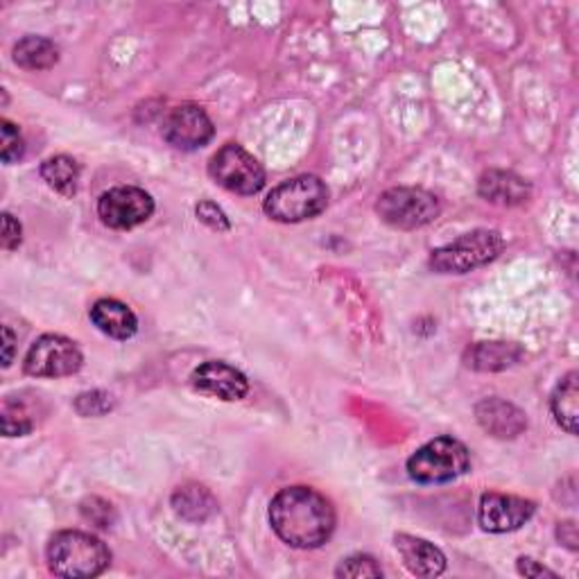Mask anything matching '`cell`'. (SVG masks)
<instances>
[{"mask_svg":"<svg viewBox=\"0 0 579 579\" xmlns=\"http://www.w3.org/2000/svg\"><path fill=\"white\" fill-rule=\"evenodd\" d=\"M193 385L195 390L216 396L223 401H240L249 392V381L236 366L220 362V360H208L199 364L193 372Z\"/></svg>","mask_w":579,"mask_h":579,"instance_id":"cell-12","label":"cell"},{"mask_svg":"<svg viewBox=\"0 0 579 579\" xmlns=\"http://www.w3.org/2000/svg\"><path fill=\"white\" fill-rule=\"evenodd\" d=\"M110 548L97 537L80 530H64L52 537L48 546V566L60 577H97L110 568Z\"/></svg>","mask_w":579,"mask_h":579,"instance_id":"cell-2","label":"cell"},{"mask_svg":"<svg viewBox=\"0 0 579 579\" xmlns=\"http://www.w3.org/2000/svg\"><path fill=\"white\" fill-rule=\"evenodd\" d=\"M164 138L184 152H193L204 147L216 134L214 123H210L208 114L197 107V104H179L175 107L162 127Z\"/></svg>","mask_w":579,"mask_h":579,"instance_id":"cell-10","label":"cell"},{"mask_svg":"<svg viewBox=\"0 0 579 579\" xmlns=\"http://www.w3.org/2000/svg\"><path fill=\"white\" fill-rule=\"evenodd\" d=\"M272 530L281 541L299 550L324 546L335 530L333 505L310 487L281 489L270 503Z\"/></svg>","mask_w":579,"mask_h":579,"instance_id":"cell-1","label":"cell"},{"mask_svg":"<svg viewBox=\"0 0 579 579\" xmlns=\"http://www.w3.org/2000/svg\"><path fill=\"white\" fill-rule=\"evenodd\" d=\"M195 214H197V220L204 223L210 229H216V231H229L231 229V223L225 216V210L214 201H208V199L199 201L197 208H195Z\"/></svg>","mask_w":579,"mask_h":579,"instance_id":"cell-25","label":"cell"},{"mask_svg":"<svg viewBox=\"0 0 579 579\" xmlns=\"http://www.w3.org/2000/svg\"><path fill=\"white\" fill-rule=\"evenodd\" d=\"M91 322L100 333L114 340H130L138 331V320L130 306L116 299H100L91 308Z\"/></svg>","mask_w":579,"mask_h":579,"instance_id":"cell-15","label":"cell"},{"mask_svg":"<svg viewBox=\"0 0 579 579\" xmlns=\"http://www.w3.org/2000/svg\"><path fill=\"white\" fill-rule=\"evenodd\" d=\"M75 410L82 416H100V414L112 410V396L107 392H100V390L80 394L77 401H75Z\"/></svg>","mask_w":579,"mask_h":579,"instance_id":"cell-24","label":"cell"},{"mask_svg":"<svg viewBox=\"0 0 579 579\" xmlns=\"http://www.w3.org/2000/svg\"><path fill=\"white\" fill-rule=\"evenodd\" d=\"M440 210V199L424 188H390L376 201V214L381 216V220L403 231L431 225L433 220H437Z\"/></svg>","mask_w":579,"mask_h":579,"instance_id":"cell-6","label":"cell"},{"mask_svg":"<svg viewBox=\"0 0 579 579\" xmlns=\"http://www.w3.org/2000/svg\"><path fill=\"white\" fill-rule=\"evenodd\" d=\"M505 242L498 231L478 229L440 247L431 256V268L440 275H466L487 266L503 251Z\"/></svg>","mask_w":579,"mask_h":579,"instance_id":"cell-5","label":"cell"},{"mask_svg":"<svg viewBox=\"0 0 579 579\" xmlns=\"http://www.w3.org/2000/svg\"><path fill=\"white\" fill-rule=\"evenodd\" d=\"M537 505L533 500H525L520 496L507 494H485L478 507V520L483 530L492 535H505L523 528L535 514Z\"/></svg>","mask_w":579,"mask_h":579,"instance_id":"cell-11","label":"cell"},{"mask_svg":"<svg viewBox=\"0 0 579 579\" xmlns=\"http://www.w3.org/2000/svg\"><path fill=\"white\" fill-rule=\"evenodd\" d=\"M3 335H6V351H3V366H10L12 360H14V344H17V338L12 333L10 327H3Z\"/></svg>","mask_w":579,"mask_h":579,"instance_id":"cell-28","label":"cell"},{"mask_svg":"<svg viewBox=\"0 0 579 579\" xmlns=\"http://www.w3.org/2000/svg\"><path fill=\"white\" fill-rule=\"evenodd\" d=\"M173 507L182 518L190 523H201L216 511L218 505L214 496L208 494V489L199 485H188V487H179V492L173 496Z\"/></svg>","mask_w":579,"mask_h":579,"instance_id":"cell-21","label":"cell"},{"mask_svg":"<svg viewBox=\"0 0 579 579\" xmlns=\"http://www.w3.org/2000/svg\"><path fill=\"white\" fill-rule=\"evenodd\" d=\"M82 351L80 347L64 335H41L30 347L23 370L34 379H64L82 370Z\"/></svg>","mask_w":579,"mask_h":579,"instance_id":"cell-8","label":"cell"},{"mask_svg":"<svg viewBox=\"0 0 579 579\" xmlns=\"http://www.w3.org/2000/svg\"><path fill=\"white\" fill-rule=\"evenodd\" d=\"M327 204V184L314 175H301L272 188L262 208H266V214L277 223H303L320 216Z\"/></svg>","mask_w":579,"mask_h":579,"instance_id":"cell-3","label":"cell"},{"mask_svg":"<svg viewBox=\"0 0 579 579\" xmlns=\"http://www.w3.org/2000/svg\"><path fill=\"white\" fill-rule=\"evenodd\" d=\"M21 245V225L6 214L3 216V247L6 249H17Z\"/></svg>","mask_w":579,"mask_h":579,"instance_id":"cell-26","label":"cell"},{"mask_svg":"<svg viewBox=\"0 0 579 579\" xmlns=\"http://www.w3.org/2000/svg\"><path fill=\"white\" fill-rule=\"evenodd\" d=\"M154 214V199L136 186H118L102 193L97 199V216L104 227L127 231L147 223Z\"/></svg>","mask_w":579,"mask_h":579,"instance_id":"cell-9","label":"cell"},{"mask_svg":"<svg viewBox=\"0 0 579 579\" xmlns=\"http://www.w3.org/2000/svg\"><path fill=\"white\" fill-rule=\"evenodd\" d=\"M208 175L236 195H256L266 186V170L238 143H227L210 156Z\"/></svg>","mask_w":579,"mask_h":579,"instance_id":"cell-7","label":"cell"},{"mask_svg":"<svg viewBox=\"0 0 579 579\" xmlns=\"http://www.w3.org/2000/svg\"><path fill=\"white\" fill-rule=\"evenodd\" d=\"M394 546L405 568L416 577H437L446 570V557L431 541L412 535H396Z\"/></svg>","mask_w":579,"mask_h":579,"instance_id":"cell-14","label":"cell"},{"mask_svg":"<svg viewBox=\"0 0 579 579\" xmlns=\"http://www.w3.org/2000/svg\"><path fill=\"white\" fill-rule=\"evenodd\" d=\"M0 136H3V147H0V156H3V164H17L23 152H25V143L23 136L19 132L17 125H12L10 121L0 123Z\"/></svg>","mask_w":579,"mask_h":579,"instance_id":"cell-23","label":"cell"},{"mask_svg":"<svg viewBox=\"0 0 579 579\" xmlns=\"http://www.w3.org/2000/svg\"><path fill=\"white\" fill-rule=\"evenodd\" d=\"M550 410L557 418V424L568 433H577V418H579V392H577V372L564 376L550 399Z\"/></svg>","mask_w":579,"mask_h":579,"instance_id":"cell-18","label":"cell"},{"mask_svg":"<svg viewBox=\"0 0 579 579\" xmlns=\"http://www.w3.org/2000/svg\"><path fill=\"white\" fill-rule=\"evenodd\" d=\"M518 572L525 577H557V572L548 570L546 566H539L535 559L530 557H520L518 559Z\"/></svg>","mask_w":579,"mask_h":579,"instance_id":"cell-27","label":"cell"},{"mask_svg":"<svg viewBox=\"0 0 579 579\" xmlns=\"http://www.w3.org/2000/svg\"><path fill=\"white\" fill-rule=\"evenodd\" d=\"M476 416H478V424L498 440H514L518 437L525 428H528V418L525 414L503 401V399H485L476 405Z\"/></svg>","mask_w":579,"mask_h":579,"instance_id":"cell-13","label":"cell"},{"mask_svg":"<svg viewBox=\"0 0 579 579\" xmlns=\"http://www.w3.org/2000/svg\"><path fill=\"white\" fill-rule=\"evenodd\" d=\"M478 193L498 206H518L523 201H528L533 195L530 184L523 177L505 170H489L480 177Z\"/></svg>","mask_w":579,"mask_h":579,"instance_id":"cell-16","label":"cell"},{"mask_svg":"<svg viewBox=\"0 0 579 579\" xmlns=\"http://www.w3.org/2000/svg\"><path fill=\"white\" fill-rule=\"evenodd\" d=\"M14 62L23 71H48L60 62V48L45 37H23L14 45Z\"/></svg>","mask_w":579,"mask_h":579,"instance_id":"cell-17","label":"cell"},{"mask_svg":"<svg viewBox=\"0 0 579 579\" xmlns=\"http://www.w3.org/2000/svg\"><path fill=\"white\" fill-rule=\"evenodd\" d=\"M335 575L338 577H353V579H360V577H383V568L370 555H353V557L344 559L338 566Z\"/></svg>","mask_w":579,"mask_h":579,"instance_id":"cell-22","label":"cell"},{"mask_svg":"<svg viewBox=\"0 0 579 579\" xmlns=\"http://www.w3.org/2000/svg\"><path fill=\"white\" fill-rule=\"evenodd\" d=\"M468 468L471 453L455 437H435L407 459V476L418 485L453 483Z\"/></svg>","mask_w":579,"mask_h":579,"instance_id":"cell-4","label":"cell"},{"mask_svg":"<svg viewBox=\"0 0 579 579\" xmlns=\"http://www.w3.org/2000/svg\"><path fill=\"white\" fill-rule=\"evenodd\" d=\"M41 177L52 190H58L64 197H73L80 182V166L71 156L58 154L41 164Z\"/></svg>","mask_w":579,"mask_h":579,"instance_id":"cell-20","label":"cell"},{"mask_svg":"<svg viewBox=\"0 0 579 579\" xmlns=\"http://www.w3.org/2000/svg\"><path fill=\"white\" fill-rule=\"evenodd\" d=\"M520 358V349L505 342H480L468 351L466 364L478 372H498Z\"/></svg>","mask_w":579,"mask_h":579,"instance_id":"cell-19","label":"cell"}]
</instances>
